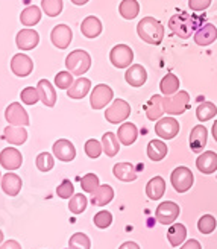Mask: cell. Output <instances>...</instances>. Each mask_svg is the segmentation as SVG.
Returning a JSON list of instances; mask_svg holds the SVG:
<instances>
[{
    "label": "cell",
    "mask_w": 217,
    "mask_h": 249,
    "mask_svg": "<svg viewBox=\"0 0 217 249\" xmlns=\"http://www.w3.org/2000/svg\"><path fill=\"white\" fill-rule=\"evenodd\" d=\"M181 210H180V205L175 204V202H161L155 211V217L160 223L163 225H172V223L178 219L180 216Z\"/></svg>",
    "instance_id": "30bf717a"
},
{
    "label": "cell",
    "mask_w": 217,
    "mask_h": 249,
    "mask_svg": "<svg viewBox=\"0 0 217 249\" xmlns=\"http://www.w3.org/2000/svg\"><path fill=\"white\" fill-rule=\"evenodd\" d=\"M129 116H131V105L126 101H123V99H114L112 104L105 111V119L112 124L126 122Z\"/></svg>",
    "instance_id": "5b68a950"
},
{
    "label": "cell",
    "mask_w": 217,
    "mask_h": 249,
    "mask_svg": "<svg viewBox=\"0 0 217 249\" xmlns=\"http://www.w3.org/2000/svg\"><path fill=\"white\" fill-rule=\"evenodd\" d=\"M112 223V214L109 213V211H99V213L94 216V225L100 230H105L108 228L109 225Z\"/></svg>",
    "instance_id": "7dc6e473"
},
{
    "label": "cell",
    "mask_w": 217,
    "mask_h": 249,
    "mask_svg": "<svg viewBox=\"0 0 217 249\" xmlns=\"http://www.w3.org/2000/svg\"><path fill=\"white\" fill-rule=\"evenodd\" d=\"M187 237V228L182 225V223H173V225L169 228L167 231V239L170 242L172 246H180Z\"/></svg>",
    "instance_id": "e575fe53"
},
{
    "label": "cell",
    "mask_w": 217,
    "mask_h": 249,
    "mask_svg": "<svg viewBox=\"0 0 217 249\" xmlns=\"http://www.w3.org/2000/svg\"><path fill=\"white\" fill-rule=\"evenodd\" d=\"M198 18L187 14V12H178L169 20V29L178 35L180 38H190L191 34L196 31Z\"/></svg>",
    "instance_id": "7a4b0ae2"
},
{
    "label": "cell",
    "mask_w": 217,
    "mask_h": 249,
    "mask_svg": "<svg viewBox=\"0 0 217 249\" xmlns=\"http://www.w3.org/2000/svg\"><path fill=\"white\" fill-rule=\"evenodd\" d=\"M0 164L6 170H17L23 164V157L21 152L16 147H5L0 152Z\"/></svg>",
    "instance_id": "5bb4252c"
},
{
    "label": "cell",
    "mask_w": 217,
    "mask_h": 249,
    "mask_svg": "<svg viewBox=\"0 0 217 249\" xmlns=\"http://www.w3.org/2000/svg\"><path fill=\"white\" fill-rule=\"evenodd\" d=\"M119 249H140V246L135 242H125Z\"/></svg>",
    "instance_id": "f5cc1de1"
},
{
    "label": "cell",
    "mask_w": 217,
    "mask_h": 249,
    "mask_svg": "<svg viewBox=\"0 0 217 249\" xmlns=\"http://www.w3.org/2000/svg\"><path fill=\"white\" fill-rule=\"evenodd\" d=\"M52 151H54V155L59 161H64V163H70V161H73L74 157H76L74 144L70 140H66V139H59L58 142H55Z\"/></svg>",
    "instance_id": "2e32d148"
},
{
    "label": "cell",
    "mask_w": 217,
    "mask_h": 249,
    "mask_svg": "<svg viewBox=\"0 0 217 249\" xmlns=\"http://www.w3.org/2000/svg\"><path fill=\"white\" fill-rule=\"evenodd\" d=\"M50 40H52V44L55 47L61 49V51H66L73 40V32L67 24H56L52 32H50Z\"/></svg>",
    "instance_id": "7c38bea8"
},
{
    "label": "cell",
    "mask_w": 217,
    "mask_h": 249,
    "mask_svg": "<svg viewBox=\"0 0 217 249\" xmlns=\"http://www.w3.org/2000/svg\"><path fill=\"white\" fill-rule=\"evenodd\" d=\"M164 193H165V181L161 177L152 178L146 184V195L152 201H158V199L164 196Z\"/></svg>",
    "instance_id": "f546056e"
},
{
    "label": "cell",
    "mask_w": 217,
    "mask_h": 249,
    "mask_svg": "<svg viewBox=\"0 0 217 249\" xmlns=\"http://www.w3.org/2000/svg\"><path fill=\"white\" fill-rule=\"evenodd\" d=\"M3 139L14 146H21L28 140V132L24 126H12V124H9L3 131Z\"/></svg>",
    "instance_id": "484cf974"
},
{
    "label": "cell",
    "mask_w": 217,
    "mask_h": 249,
    "mask_svg": "<svg viewBox=\"0 0 217 249\" xmlns=\"http://www.w3.org/2000/svg\"><path fill=\"white\" fill-rule=\"evenodd\" d=\"M188 105H190V94L184 90L164 97V109L170 116H180L185 113Z\"/></svg>",
    "instance_id": "277c9868"
},
{
    "label": "cell",
    "mask_w": 217,
    "mask_h": 249,
    "mask_svg": "<svg viewBox=\"0 0 217 249\" xmlns=\"http://www.w3.org/2000/svg\"><path fill=\"white\" fill-rule=\"evenodd\" d=\"M217 114V107L213 102H203L196 108V117L199 122H208Z\"/></svg>",
    "instance_id": "8d00e7d4"
},
{
    "label": "cell",
    "mask_w": 217,
    "mask_h": 249,
    "mask_svg": "<svg viewBox=\"0 0 217 249\" xmlns=\"http://www.w3.org/2000/svg\"><path fill=\"white\" fill-rule=\"evenodd\" d=\"M145 113H146V117L150 122L160 120L161 116L165 113V109H164V97L160 96V94L152 96L147 101V104L145 105Z\"/></svg>",
    "instance_id": "d6986e66"
},
{
    "label": "cell",
    "mask_w": 217,
    "mask_h": 249,
    "mask_svg": "<svg viewBox=\"0 0 217 249\" xmlns=\"http://www.w3.org/2000/svg\"><path fill=\"white\" fill-rule=\"evenodd\" d=\"M38 43H40V35L35 29L31 28L21 29L16 36V44L20 51H32L38 46Z\"/></svg>",
    "instance_id": "9a60e30c"
},
{
    "label": "cell",
    "mask_w": 217,
    "mask_h": 249,
    "mask_svg": "<svg viewBox=\"0 0 217 249\" xmlns=\"http://www.w3.org/2000/svg\"><path fill=\"white\" fill-rule=\"evenodd\" d=\"M20 99L24 105H35L40 101V94H38V90L34 89V87H26L24 90H21Z\"/></svg>",
    "instance_id": "f6af8a7d"
},
{
    "label": "cell",
    "mask_w": 217,
    "mask_h": 249,
    "mask_svg": "<svg viewBox=\"0 0 217 249\" xmlns=\"http://www.w3.org/2000/svg\"><path fill=\"white\" fill-rule=\"evenodd\" d=\"M181 249H202V246H200V243H199L198 240L191 239V240H188Z\"/></svg>",
    "instance_id": "816d5d0a"
},
{
    "label": "cell",
    "mask_w": 217,
    "mask_h": 249,
    "mask_svg": "<svg viewBox=\"0 0 217 249\" xmlns=\"http://www.w3.org/2000/svg\"><path fill=\"white\" fill-rule=\"evenodd\" d=\"M102 146H104V152L108 157H116L119 154V139L114 132H105L102 135Z\"/></svg>",
    "instance_id": "d6a6232c"
},
{
    "label": "cell",
    "mask_w": 217,
    "mask_h": 249,
    "mask_svg": "<svg viewBox=\"0 0 217 249\" xmlns=\"http://www.w3.org/2000/svg\"><path fill=\"white\" fill-rule=\"evenodd\" d=\"M5 119L12 126H28L29 124V114L28 111L21 107L18 102H12L5 109Z\"/></svg>",
    "instance_id": "9c48e42d"
},
{
    "label": "cell",
    "mask_w": 217,
    "mask_h": 249,
    "mask_svg": "<svg viewBox=\"0 0 217 249\" xmlns=\"http://www.w3.org/2000/svg\"><path fill=\"white\" fill-rule=\"evenodd\" d=\"M11 70L18 78H26L34 71V61L24 53H17L11 59Z\"/></svg>",
    "instance_id": "4fadbf2b"
},
{
    "label": "cell",
    "mask_w": 217,
    "mask_h": 249,
    "mask_svg": "<svg viewBox=\"0 0 217 249\" xmlns=\"http://www.w3.org/2000/svg\"><path fill=\"white\" fill-rule=\"evenodd\" d=\"M169 152V147L163 140H152L147 144V157L152 161H161Z\"/></svg>",
    "instance_id": "1f68e13d"
},
{
    "label": "cell",
    "mask_w": 217,
    "mask_h": 249,
    "mask_svg": "<svg viewBox=\"0 0 217 249\" xmlns=\"http://www.w3.org/2000/svg\"><path fill=\"white\" fill-rule=\"evenodd\" d=\"M114 197V190L112 187L108 184L99 185L97 189L91 193V204L96 207H105L107 204H109Z\"/></svg>",
    "instance_id": "4316f807"
},
{
    "label": "cell",
    "mask_w": 217,
    "mask_h": 249,
    "mask_svg": "<svg viewBox=\"0 0 217 249\" xmlns=\"http://www.w3.org/2000/svg\"><path fill=\"white\" fill-rule=\"evenodd\" d=\"M213 137H214V140L217 142V120L213 123Z\"/></svg>",
    "instance_id": "11a10c76"
},
{
    "label": "cell",
    "mask_w": 217,
    "mask_h": 249,
    "mask_svg": "<svg viewBox=\"0 0 217 249\" xmlns=\"http://www.w3.org/2000/svg\"><path fill=\"white\" fill-rule=\"evenodd\" d=\"M73 74L67 70V71H59L55 76V85L61 90H69L72 84H73Z\"/></svg>",
    "instance_id": "bcb514c9"
},
{
    "label": "cell",
    "mask_w": 217,
    "mask_h": 249,
    "mask_svg": "<svg viewBox=\"0 0 217 249\" xmlns=\"http://www.w3.org/2000/svg\"><path fill=\"white\" fill-rule=\"evenodd\" d=\"M70 2H72L73 5H76V6H82V5H85V3L90 2V0H70Z\"/></svg>",
    "instance_id": "db71d44e"
},
{
    "label": "cell",
    "mask_w": 217,
    "mask_h": 249,
    "mask_svg": "<svg viewBox=\"0 0 217 249\" xmlns=\"http://www.w3.org/2000/svg\"><path fill=\"white\" fill-rule=\"evenodd\" d=\"M112 101H114V91L107 84L96 85L90 96V105L93 109H104Z\"/></svg>",
    "instance_id": "ba28073f"
},
{
    "label": "cell",
    "mask_w": 217,
    "mask_h": 249,
    "mask_svg": "<svg viewBox=\"0 0 217 249\" xmlns=\"http://www.w3.org/2000/svg\"><path fill=\"white\" fill-rule=\"evenodd\" d=\"M109 61L114 67L117 69H127L134 61V52L127 44H117L111 49Z\"/></svg>",
    "instance_id": "52a82bcc"
},
{
    "label": "cell",
    "mask_w": 217,
    "mask_h": 249,
    "mask_svg": "<svg viewBox=\"0 0 217 249\" xmlns=\"http://www.w3.org/2000/svg\"><path fill=\"white\" fill-rule=\"evenodd\" d=\"M69 248L70 249H90L91 242L88 239V235L82 232H74L69 240Z\"/></svg>",
    "instance_id": "f35d334b"
},
{
    "label": "cell",
    "mask_w": 217,
    "mask_h": 249,
    "mask_svg": "<svg viewBox=\"0 0 217 249\" xmlns=\"http://www.w3.org/2000/svg\"><path fill=\"white\" fill-rule=\"evenodd\" d=\"M0 249H21V245L17 240H8L0 246Z\"/></svg>",
    "instance_id": "f907efd6"
},
{
    "label": "cell",
    "mask_w": 217,
    "mask_h": 249,
    "mask_svg": "<svg viewBox=\"0 0 217 249\" xmlns=\"http://www.w3.org/2000/svg\"><path fill=\"white\" fill-rule=\"evenodd\" d=\"M112 173L123 182H132L137 179V170L131 163H117L112 169Z\"/></svg>",
    "instance_id": "f1b7e54d"
},
{
    "label": "cell",
    "mask_w": 217,
    "mask_h": 249,
    "mask_svg": "<svg viewBox=\"0 0 217 249\" xmlns=\"http://www.w3.org/2000/svg\"><path fill=\"white\" fill-rule=\"evenodd\" d=\"M41 9L49 17H56L62 11V0H41Z\"/></svg>",
    "instance_id": "ab89813d"
},
{
    "label": "cell",
    "mask_w": 217,
    "mask_h": 249,
    "mask_svg": "<svg viewBox=\"0 0 217 249\" xmlns=\"http://www.w3.org/2000/svg\"><path fill=\"white\" fill-rule=\"evenodd\" d=\"M210 5H211V0H188V6H190V9H191V11H195V12H199V11L207 9Z\"/></svg>",
    "instance_id": "681fc988"
},
{
    "label": "cell",
    "mask_w": 217,
    "mask_h": 249,
    "mask_svg": "<svg viewBox=\"0 0 217 249\" xmlns=\"http://www.w3.org/2000/svg\"><path fill=\"white\" fill-rule=\"evenodd\" d=\"M216 38H217V28L211 23H207L195 32L193 40L198 46H210L211 43L216 41Z\"/></svg>",
    "instance_id": "7402d4cb"
},
{
    "label": "cell",
    "mask_w": 217,
    "mask_h": 249,
    "mask_svg": "<svg viewBox=\"0 0 217 249\" xmlns=\"http://www.w3.org/2000/svg\"><path fill=\"white\" fill-rule=\"evenodd\" d=\"M81 32L85 38H97V36L102 34V21L94 17V16H88L82 20V24H81Z\"/></svg>",
    "instance_id": "cb8c5ba5"
},
{
    "label": "cell",
    "mask_w": 217,
    "mask_h": 249,
    "mask_svg": "<svg viewBox=\"0 0 217 249\" xmlns=\"http://www.w3.org/2000/svg\"><path fill=\"white\" fill-rule=\"evenodd\" d=\"M125 81L131 87H143L145 82L147 81V71L142 64H132L127 67L125 73Z\"/></svg>",
    "instance_id": "ac0fdd59"
},
{
    "label": "cell",
    "mask_w": 217,
    "mask_h": 249,
    "mask_svg": "<svg viewBox=\"0 0 217 249\" xmlns=\"http://www.w3.org/2000/svg\"><path fill=\"white\" fill-rule=\"evenodd\" d=\"M208 140V131L203 124H196L190 132V149L193 152L199 154L203 151V147L207 144Z\"/></svg>",
    "instance_id": "e0dca14e"
},
{
    "label": "cell",
    "mask_w": 217,
    "mask_h": 249,
    "mask_svg": "<svg viewBox=\"0 0 217 249\" xmlns=\"http://www.w3.org/2000/svg\"><path fill=\"white\" fill-rule=\"evenodd\" d=\"M160 90L164 96H172L180 90V79H178L176 74L173 73L165 74L160 82Z\"/></svg>",
    "instance_id": "836d02e7"
},
{
    "label": "cell",
    "mask_w": 217,
    "mask_h": 249,
    "mask_svg": "<svg viewBox=\"0 0 217 249\" xmlns=\"http://www.w3.org/2000/svg\"><path fill=\"white\" fill-rule=\"evenodd\" d=\"M74 193V187L69 179H64L58 187H56V195L61 199H70Z\"/></svg>",
    "instance_id": "c3c4849f"
},
{
    "label": "cell",
    "mask_w": 217,
    "mask_h": 249,
    "mask_svg": "<svg viewBox=\"0 0 217 249\" xmlns=\"http://www.w3.org/2000/svg\"><path fill=\"white\" fill-rule=\"evenodd\" d=\"M87 205H88L87 197H85L82 193H78V195H73V196L70 197L69 210L72 211L73 214H81L82 211H85Z\"/></svg>",
    "instance_id": "74e56055"
},
{
    "label": "cell",
    "mask_w": 217,
    "mask_h": 249,
    "mask_svg": "<svg viewBox=\"0 0 217 249\" xmlns=\"http://www.w3.org/2000/svg\"><path fill=\"white\" fill-rule=\"evenodd\" d=\"M66 67L72 74L82 76L91 67V56L88 52L78 49V51L70 52V55L66 58Z\"/></svg>",
    "instance_id": "3957f363"
},
{
    "label": "cell",
    "mask_w": 217,
    "mask_h": 249,
    "mask_svg": "<svg viewBox=\"0 0 217 249\" xmlns=\"http://www.w3.org/2000/svg\"><path fill=\"white\" fill-rule=\"evenodd\" d=\"M137 34L145 43L158 46L164 40V26L154 17H145L137 24Z\"/></svg>",
    "instance_id": "6da1fadb"
},
{
    "label": "cell",
    "mask_w": 217,
    "mask_h": 249,
    "mask_svg": "<svg viewBox=\"0 0 217 249\" xmlns=\"http://www.w3.org/2000/svg\"><path fill=\"white\" fill-rule=\"evenodd\" d=\"M21 178L16 173L8 172L5 177H2V190L8 195V196H17L21 190Z\"/></svg>",
    "instance_id": "83f0119b"
},
{
    "label": "cell",
    "mask_w": 217,
    "mask_h": 249,
    "mask_svg": "<svg viewBox=\"0 0 217 249\" xmlns=\"http://www.w3.org/2000/svg\"><path fill=\"white\" fill-rule=\"evenodd\" d=\"M90 89H91V81L88 78L81 76L72 84V87L67 90V96L70 99H74V101H79V99H84L90 93Z\"/></svg>",
    "instance_id": "603a6c76"
},
{
    "label": "cell",
    "mask_w": 217,
    "mask_h": 249,
    "mask_svg": "<svg viewBox=\"0 0 217 249\" xmlns=\"http://www.w3.org/2000/svg\"><path fill=\"white\" fill-rule=\"evenodd\" d=\"M99 185H100L99 178H97V175H94V173H87V175L82 177V179H81V187L85 193H93Z\"/></svg>",
    "instance_id": "7bdbcfd3"
},
{
    "label": "cell",
    "mask_w": 217,
    "mask_h": 249,
    "mask_svg": "<svg viewBox=\"0 0 217 249\" xmlns=\"http://www.w3.org/2000/svg\"><path fill=\"white\" fill-rule=\"evenodd\" d=\"M170 182L173 185V189L178 192V193H185L191 189V185L195 182V177L191 170L188 167H184V166H180L176 167L172 175H170Z\"/></svg>",
    "instance_id": "8992f818"
},
{
    "label": "cell",
    "mask_w": 217,
    "mask_h": 249,
    "mask_svg": "<svg viewBox=\"0 0 217 249\" xmlns=\"http://www.w3.org/2000/svg\"><path fill=\"white\" fill-rule=\"evenodd\" d=\"M137 137H138V129H137V126L134 123L126 122V123H122L119 126L117 139L123 146H131L132 143H135Z\"/></svg>",
    "instance_id": "d4e9b609"
},
{
    "label": "cell",
    "mask_w": 217,
    "mask_h": 249,
    "mask_svg": "<svg viewBox=\"0 0 217 249\" xmlns=\"http://www.w3.org/2000/svg\"><path fill=\"white\" fill-rule=\"evenodd\" d=\"M216 225H217V222H216L214 216H211V214L202 216L198 222V228L202 234H211L216 230Z\"/></svg>",
    "instance_id": "ee69618b"
},
{
    "label": "cell",
    "mask_w": 217,
    "mask_h": 249,
    "mask_svg": "<svg viewBox=\"0 0 217 249\" xmlns=\"http://www.w3.org/2000/svg\"><path fill=\"white\" fill-rule=\"evenodd\" d=\"M180 132V123L173 117H164L155 123V134L163 140H172Z\"/></svg>",
    "instance_id": "8fae6325"
},
{
    "label": "cell",
    "mask_w": 217,
    "mask_h": 249,
    "mask_svg": "<svg viewBox=\"0 0 217 249\" xmlns=\"http://www.w3.org/2000/svg\"><path fill=\"white\" fill-rule=\"evenodd\" d=\"M119 12L125 20H132L140 14V5L137 0H122L119 5Z\"/></svg>",
    "instance_id": "d590c367"
},
{
    "label": "cell",
    "mask_w": 217,
    "mask_h": 249,
    "mask_svg": "<svg viewBox=\"0 0 217 249\" xmlns=\"http://www.w3.org/2000/svg\"><path fill=\"white\" fill-rule=\"evenodd\" d=\"M0 178H2V173H0Z\"/></svg>",
    "instance_id": "6f0895ef"
},
{
    "label": "cell",
    "mask_w": 217,
    "mask_h": 249,
    "mask_svg": "<svg viewBox=\"0 0 217 249\" xmlns=\"http://www.w3.org/2000/svg\"><path fill=\"white\" fill-rule=\"evenodd\" d=\"M35 164H36V167H38V170H40V172H50V170L54 169V166H55V160H54L52 154L41 152L40 155L36 157Z\"/></svg>",
    "instance_id": "60d3db41"
},
{
    "label": "cell",
    "mask_w": 217,
    "mask_h": 249,
    "mask_svg": "<svg viewBox=\"0 0 217 249\" xmlns=\"http://www.w3.org/2000/svg\"><path fill=\"white\" fill-rule=\"evenodd\" d=\"M196 167L199 172L205 173V175L214 173L217 170V154L213 151H207L200 154L196 160Z\"/></svg>",
    "instance_id": "44dd1931"
},
{
    "label": "cell",
    "mask_w": 217,
    "mask_h": 249,
    "mask_svg": "<svg viewBox=\"0 0 217 249\" xmlns=\"http://www.w3.org/2000/svg\"><path fill=\"white\" fill-rule=\"evenodd\" d=\"M3 242V232H2V230H0V243Z\"/></svg>",
    "instance_id": "9f6ffc18"
},
{
    "label": "cell",
    "mask_w": 217,
    "mask_h": 249,
    "mask_svg": "<svg viewBox=\"0 0 217 249\" xmlns=\"http://www.w3.org/2000/svg\"><path fill=\"white\" fill-rule=\"evenodd\" d=\"M85 154L88 158H99L100 154L104 152V146H102L100 142H97L96 139H90L87 143H85Z\"/></svg>",
    "instance_id": "b9f144b4"
},
{
    "label": "cell",
    "mask_w": 217,
    "mask_h": 249,
    "mask_svg": "<svg viewBox=\"0 0 217 249\" xmlns=\"http://www.w3.org/2000/svg\"><path fill=\"white\" fill-rule=\"evenodd\" d=\"M41 9L35 6V5H31L28 8H24L21 11V14H20V21L23 26H28V28H32L35 26V24L40 23L41 20Z\"/></svg>",
    "instance_id": "4dcf8cb0"
},
{
    "label": "cell",
    "mask_w": 217,
    "mask_h": 249,
    "mask_svg": "<svg viewBox=\"0 0 217 249\" xmlns=\"http://www.w3.org/2000/svg\"><path fill=\"white\" fill-rule=\"evenodd\" d=\"M36 90H38V94H40V101L49 107V108H52L55 107L56 104V90H55V87L50 84V81L47 79H41L40 82L36 84Z\"/></svg>",
    "instance_id": "ffe728a7"
}]
</instances>
